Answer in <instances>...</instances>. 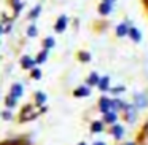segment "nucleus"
Returning a JSON list of instances; mask_svg holds the SVG:
<instances>
[{"label": "nucleus", "mask_w": 148, "mask_h": 145, "mask_svg": "<svg viewBox=\"0 0 148 145\" xmlns=\"http://www.w3.org/2000/svg\"><path fill=\"white\" fill-rule=\"evenodd\" d=\"M19 116H21L19 121H30V120H34V118H37V116H38V110L35 109V105L27 104V105L21 110Z\"/></svg>", "instance_id": "obj_1"}, {"label": "nucleus", "mask_w": 148, "mask_h": 145, "mask_svg": "<svg viewBox=\"0 0 148 145\" xmlns=\"http://www.w3.org/2000/svg\"><path fill=\"white\" fill-rule=\"evenodd\" d=\"M10 96H13L14 99H18V97H21V96H23V85H19V83H14L13 86H11Z\"/></svg>", "instance_id": "obj_2"}, {"label": "nucleus", "mask_w": 148, "mask_h": 145, "mask_svg": "<svg viewBox=\"0 0 148 145\" xmlns=\"http://www.w3.org/2000/svg\"><path fill=\"white\" fill-rule=\"evenodd\" d=\"M113 109V104H112V100H108V99H100V110H102L103 113H108L110 110Z\"/></svg>", "instance_id": "obj_3"}, {"label": "nucleus", "mask_w": 148, "mask_h": 145, "mask_svg": "<svg viewBox=\"0 0 148 145\" xmlns=\"http://www.w3.org/2000/svg\"><path fill=\"white\" fill-rule=\"evenodd\" d=\"M65 27H67V18L65 16H61L56 23V32H64Z\"/></svg>", "instance_id": "obj_4"}, {"label": "nucleus", "mask_w": 148, "mask_h": 145, "mask_svg": "<svg viewBox=\"0 0 148 145\" xmlns=\"http://www.w3.org/2000/svg\"><path fill=\"white\" fill-rule=\"evenodd\" d=\"M35 62H37V61H34V59L29 58V56H24V58L21 59V64H23L24 69H32L34 65H35Z\"/></svg>", "instance_id": "obj_5"}, {"label": "nucleus", "mask_w": 148, "mask_h": 145, "mask_svg": "<svg viewBox=\"0 0 148 145\" xmlns=\"http://www.w3.org/2000/svg\"><path fill=\"white\" fill-rule=\"evenodd\" d=\"M135 100H137V107H138V109H143V107H147L148 97L143 96V94H137V96H135Z\"/></svg>", "instance_id": "obj_6"}, {"label": "nucleus", "mask_w": 148, "mask_h": 145, "mask_svg": "<svg viewBox=\"0 0 148 145\" xmlns=\"http://www.w3.org/2000/svg\"><path fill=\"white\" fill-rule=\"evenodd\" d=\"M73 94L77 97H86V96H89V89H88L86 86H81V88H77Z\"/></svg>", "instance_id": "obj_7"}, {"label": "nucleus", "mask_w": 148, "mask_h": 145, "mask_svg": "<svg viewBox=\"0 0 148 145\" xmlns=\"http://www.w3.org/2000/svg\"><path fill=\"white\" fill-rule=\"evenodd\" d=\"M129 35H131V38L134 40V42H140V32H138L135 27H131V29H129Z\"/></svg>", "instance_id": "obj_8"}, {"label": "nucleus", "mask_w": 148, "mask_h": 145, "mask_svg": "<svg viewBox=\"0 0 148 145\" xmlns=\"http://www.w3.org/2000/svg\"><path fill=\"white\" fill-rule=\"evenodd\" d=\"M127 32H129V29H127V26H126V24H119V26L116 27V34H118L119 37H124Z\"/></svg>", "instance_id": "obj_9"}, {"label": "nucleus", "mask_w": 148, "mask_h": 145, "mask_svg": "<svg viewBox=\"0 0 148 145\" xmlns=\"http://www.w3.org/2000/svg\"><path fill=\"white\" fill-rule=\"evenodd\" d=\"M108 83H110V78H108V77L100 78V81H99V88H100L102 91H107V89H108Z\"/></svg>", "instance_id": "obj_10"}, {"label": "nucleus", "mask_w": 148, "mask_h": 145, "mask_svg": "<svg viewBox=\"0 0 148 145\" xmlns=\"http://www.w3.org/2000/svg\"><path fill=\"white\" fill-rule=\"evenodd\" d=\"M99 77H97V74H91L89 78H88V83L92 85V86H99Z\"/></svg>", "instance_id": "obj_11"}, {"label": "nucleus", "mask_w": 148, "mask_h": 145, "mask_svg": "<svg viewBox=\"0 0 148 145\" xmlns=\"http://www.w3.org/2000/svg\"><path fill=\"white\" fill-rule=\"evenodd\" d=\"M35 105H42V104H45V100H46V96L43 93H37L35 94Z\"/></svg>", "instance_id": "obj_12"}, {"label": "nucleus", "mask_w": 148, "mask_h": 145, "mask_svg": "<svg viewBox=\"0 0 148 145\" xmlns=\"http://www.w3.org/2000/svg\"><path fill=\"white\" fill-rule=\"evenodd\" d=\"M110 10H112V5H107V3H102V5L99 7L100 14H108V13H110Z\"/></svg>", "instance_id": "obj_13"}, {"label": "nucleus", "mask_w": 148, "mask_h": 145, "mask_svg": "<svg viewBox=\"0 0 148 145\" xmlns=\"http://www.w3.org/2000/svg\"><path fill=\"white\" fill-rule=\"evenodd\" d=\"M123 134H124V132H123V128H121V126H115V128H113V135H115L116 139H121Z\"/></svg>", "instance_id": "obj_14"}, {"label": "nucleus", "mask_w": 148, "mask_h": 145, "mask_svg": "<svg viewBox=\"0 0 148 145\" xmlns=\"http://www.w3.org/2000/svg\"><path fill=\"white\" fill-rule=\"evenodd\" d=\"M91 131H92V132H100V131H102V123H100V121H94L92 124H91Z\"/></svg>", "instance_id": "obj_15"}, {"label": "nucleus", "mask_w": 148, "mask_h": 145, "mask_svg": "<svg viewBox=\"0 0 148 145\" xmlns=\"http://www.w3.org/2000/svg\"><path fill=\"white\" fill-rule=\"evenodd\" d=\"M46 56H48V51H46V49H43V51L38 54V58H37V62H38V64L45 62V61H46Z\"/></svg>", "instance_id": "obj_16"}, {"label": "nucleus", "mask_w": 148, "mask_h": 145, "mask_svg": "<svg viewBox=\"0 0 148 145\" xmlns=\"http://www.w3.org/2000/svg\"><path fill=\"white\" fill-rule=\"evenodd\" d=\"M43 45H45V48H46V49H49V48H53V46H54V40H53L51 37H48V38H45Z\"/></svg>", "instance_id": "obj_17"}, {"label": "nucleus", "mask_w": 148, "mask_h": 145, "mask_svg": "<svg viewBox=\"0 0 148 145\" xmlns=\"http://www.w3.org/2000/svg\"><path fill=\"white\" fill-rule=\"evenodd\" d=\"M116 120V115H115V112H108V113H105V121H108V123H113Z\"/></svg>", "instance_id": "obj_18"}, {"label": "nucleus", "mask_w": 148, "mask_h": 145, "mask_svg": "<svg viewBox=\"0 0 148 145\" xmlns=\"http://www.w3.org/2000/svg\"><path fill=\"white\" fill-rule=\"evenodd\" d=\"M14 102H16V99H14L13 96H8L7 99H5V104H7V107H14Z\"/></svg>", "instance_id": "obj_19"}, {"label": "nucleus", "mask_w": 148, "mask_h": 145, "mask_svg": "<svg viewBox=\"0 0 148 145\" xmlns=\"http://www.w3.org/2000/svg\"><path fill=\"white\" fill-rule=\"evenodd\" d=\"M40 10H42L40 7H35V8H34V10L30 11V14H29V18H30V19H34V18H37V16H38Z\"/></svg>", "instance_id": "obj_20"}, {"label": "nucleus", "mask_w": 148, "mask_h": 145, "mask_svg": "<svg viewBox=\"0 0 148 145\" xmlns=\"http://www.w3.org/2000/svg\"><path fill=\"white\" fill-rule=\"evenodd\" d=\"M27 35H29V37H35V35H37L35 26H29V29H27Z\"/></svg>", "instance_id": "obj_21"}, {"label": "nucleus", "mask_w": 148, "mask_h": 145, "mask_svg": "<svg viewBox=\"0 0 148 145\" xmlns=\"http://www.w3.org/2000/svg\"><path fill=\"white\" fill-rule=\"evenodd\" d=\"M32 77L35 78V80H38V78L42 77V72H40L38 69H34V70H32Z\"/></svg>", "instance_id": "obj_22"}, {"label": "nucleus", "mask_w": 148, "mask_h": 145, "mask_svg": "<svg viewBox=\"0 0 148 145\" xmlns=\"http://www.w3.org/2000/svg\"><path fill=\"white\" fill-rule=\"evenodd\" d=\"M113 109H123V102H119V100H113Z\"/></svg>", "instance_id": "obj_23"}, {"label": "nucleus", "mask_w": 148, "mask_h": 145, "mask_svg": "<svg viewBox=\"0 0 148 145\" xmlns=\"http://www.w3.org/2000/svg\"><path fill=\"white\" fill-rule=\"evenodd\" d=\"M80 59L81 61H89V54L88 53H80Z\"/></svg>", "instance_id": "obj_24"}, {"label": "nucleus", "mask_w": 148, "mask_h": 145, "mask_svg": "<svg viewBox=\"0 0 148 145\" xmlns=\"http://www.w3.org/2000/svg\"><path fill=\"white\" fill-rule=\"evenodd\" d=\"M134 120H135L134 118V112H132V110H129V112H127V121H134Z\"/></svg>", "instance_id": "obj_25"}, {"label": "nucleus", "mask_w": 148, "mask_h": 145, "mask_svg": "<svg viewBox=\"0 0 148 145\" xmlns=\"http://www.w3.org/2000/svg\"><path fill=\"white\" fill-rule=\"evenodd\" d=\"M3 118H5V120H10V118H11V113H10V112H5V113H3Z\"/></svg>", "instance_id": "obj_26"}, {"label": "nucleus", "mask_w": 148, "mask_h": 145, "mask_svg": "<svg viewBox=\"0 0 148 145\" xmlns=\"http://www.w3.org/2000/svg\"><path fill=\"white\" fill-rule=\"evenodd\" d=\"M121 91H123V88H115V89H113V93L118 94V93H121Z\"/></svg>", "instance_id": "obj_27"}, {"label": "nucleus", "mask_w": 148, "mask_h": 145, "mask_svg": "<svg viewBox=\"0 0 148 145\" xmlns=\"http://www.w3.org/2000/svg\"><path fill=\"white\" fill-rule=\"evenodd\" d=\"M113 2L115 0H103V3H107V5H113Z\"/></svg>", "instance_id": "obj_28"}, {"label": "nucleus", "mask_w": 148, "mask_h": 145, "mask_svg": "<svg viewBox=\"0 0 148 145\" xmlns=\"http://www.w3.org/2000/svg\"><path fill=\"white\" fill-rule=\"evenodd\" d=\"M94 145H105V144H102V142H96Z\"/></svg>", "instance_id": "obj_29"}, {"label": "nucleus", "mask_w": 148, "mask_h": 145, "mask_svg": "<svg viewBox=\"0 0 148 145\" xmlns=\"http://www.w3.org/2000/svg\"><path fill=\"white\" fill-rule=\"evenodd\" d=\"M18 2H19V0H11V3H13V5H14V3H18Z\"/></svg>", "instance_id": "obj_30"}, {"label": "nucleus", "mask_w": 148, "mask_h": 145, "mask_svg": "<svg viewBox=\"0 0 148 145\" xmlns=\"http://www.w3.org/2000/svg\"><path fill=\"white\" fill-rule=\"evenodd\" d=\"M145 132L148 134V123H147V128H145Z\"/></svg>", "instance_id": "obj_31"}, {"label": "nucleus", "mask_w": 148, "mask_h": 145, "mask_svg": "<svg viewBox=\"0 0 148 145\" xmlns=\"http://www.w3.org/2000/svg\"><path fill=\"white\" fill-rule=\"evenodd\" d=\"M2 32H3V29H2V26H0V34H2Z\"/></svg>", "instance_id": "obj_32"}, {"label": "nucleus", "mask_w": 148, "mask_h": 145, "mask_svg": "<svg viewBox=\"0 0 148 145\" xmlns=\"http://www.w3.org/2000/svg\"><path fill=\"white\" fill-rule=\"evenodd\" d=\"M80 145H86V144H83V142H81V144H80Z\"/></svg>", "instance_id": "obj_33"}, {"label": "nucleus", "mask_w": 148, "mask_h": 145, "mask_svg": "<svg viewBox=\"0 0 148 145\" xmlns=\"http://www.w3.org/2000/svg\"><path fill=\"white\" fill-rule=\"evenodd\" d=\"M127 145H134V144H127Z\"/></svg>", "instance_id": "obj_34"}]
</instances>
